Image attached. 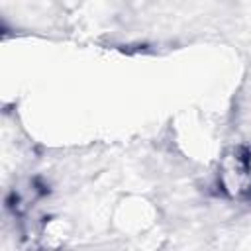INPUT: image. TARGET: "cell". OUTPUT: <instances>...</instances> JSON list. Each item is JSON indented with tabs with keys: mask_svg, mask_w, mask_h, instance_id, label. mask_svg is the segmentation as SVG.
Here are the masks:
<instances>
[{
	"mask_svg": "<svg viewBox=\"0 0 251 251\" xmlns=\"http://www.w3.org/2000/svg\"><path fill=\"white\" fill-rule=\"evenodd\" d=\"M220 182L229 196L247 194L251 188V157L245 149H231L220 165Z\"/></svg>",
	"mask_w": 251,
	"mask_h": 251,
	"instance_id": "cell-1",
	"label": "cell"
}]
</instances>
